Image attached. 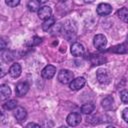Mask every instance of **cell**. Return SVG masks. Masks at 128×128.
Masks as SVG:
<instances>
[{
  "instance_id": "cell-21",
  "label": "cell",
  "mask_w": 128,
  "mask_h": 128,
  "mask_svg": "<svg viewBox=\"0 0 128 128\" xmlns=\"http://www.w3.org/2000/svg\"><path fill=\"white\" fill-rule=\"evenodd\" d=\"M120 99L123 103H128V90H123L120 93Z\"/></svg>"
},
{
  "instance_id": "cell-6",
  "label": "cell",
  "mask_w": 128,
  "mask_h": 128,
  "mask_svg": "<svg viewBox=\"0 0 128 128\" xmlns=\"http://www.w3.org/2000/svg\"><path fill=\"white\" fill-rule=\"evenodd\" d=\"M96 11L100 16H106L112 12V6L108 3H100L97 6Z\"/></svg>"
},
{
  "instance_id": "cell-20",
  "label": "cell",
  "mask_w": 128,
  "mask_h": 128,
  "mask_svg": "<svg viewBox=\"0 0 128 128\" xmlns=\"http://www.w3.org/2000/svg\"><path fill=\"white\" fill-rule=\"evenodd\" d=\"M28 8L31 12H35L39 10V2L37 0H31L28 2Z\"/></svg>"
},
{
  "instance_id": "cell-14",
  "label": "cell",
  "mask_w": 128,
  "mask_h": 128,
  "mask_svg": "<svg viewBox=\"0 0 128 128\" xmlns=\"http://www.w3.org/2000/svg\"><path fill=\"white\" fill-rule=\"evenodd\" d=\"M101 104H102V107H103L105 110H110V109H112V107H113L114 99H113L112 96H107V97H105V98L102 100Z\"/></svg>"
},
{
  "instance_id": "cell-27",
  "label": "cell",
  "mask_w": 128,
  "mask_h": 128,
  "mask_svg": "<svg viewBox=\"0 0 128 128\" xmlns=\"http://www.w3.org/2000/svg\"><path fill=\"white\" fill-rule=\"evenodd\" d=\"M37 1H38L40 4H44V3H46L48 0H37Z\"/></svg>"
},
{
  "instance_id": "cell-10",
  "label": "cell",
  "mask_w": 128,
  "mask_h": 128,
  "mask_svg": "<svg viewBox=\"0 0 128 128\" xmlns=\"http://www.w3.org/2000/svg\"><path fill=\"white\" fill-rule=\"evenodd\" d=\"M51 14H52V10L49 6H42L38 10V17L42 20H46V19L50 18Z\"/></svg>"
},
{
  "instance_id": "cell-7",
  "label": "cell",
  "mask_w": 128,
  "mask_h": 128,
  "mask_svg": "<svg viewBox=\"0 0 128 128\" xmlns=\"http://www.w3.org/2000/svg\"><path fill=\"white\" fill-rule=\"evenodd\" d=\"M71 54L73 56H76V57H79V56H82L85 52V48L84 46L81 44V43H78V42H75L71 45Z\"/></svg>"
},
{
  "instance_id": "cell-25",
  "label": "cell",
  "mask_w": 128,
  "mask_h": 128,
  "mask_svg": "<svg viewBox=\"0 0 128 128\" xmlns=\"http://www.w3.org/2000/svg\"><path fill=\"white\" fill-rule=\"evenodd\" d=\"M26 127H27V128H29V127H36V128H39L40 125H39V124H35V123H28V124L26 125Z\"/></svg>"
},
{
  "instance_id": "cell-12",
  "label": "cell",
  "mask_w": 128,
  "mask_h": 128,
  "mask_svg": "<svg viewBox=\"0 0 128 128\" xmlns=\"http://www.w3.org/2000/svg\"><path fill=\"white\" fill-rule=\"evenodd\" d=\"M9 74L13 78H17L21 74V66L19 63H13L9 68Z\"/></svg>"
},
{
  "instance_id": "cell-15",
  "label": "cell",
  "mask_w": 128,
  "mask_h": 128,
  "mask_svg": "<svg viewBox=\"0 0 128 128\" xmlns=\"http://www.w3.org/2000/svg\"><path fill=\"white\" fill-rule=\"evenodd\" d=\"M75 31H76L75 26H74L71 22H67V23L63 26V33H64L65 35H68V34L72 35V34L75 33Z\"/></svg>"
},
{
  "instance_id": "cell-22",
  "label": "cell",
  "mask_w": 128,
  "mask_h": 128,
  "mask_svg": "<svg viewBox=\"0 0 128 128\" xmlns=\"http://www.w3.org/2000/svg\"><path fill=\"white\" fill-rule=\"evenodd\" d=\"M112 51L117 52V53H124V52H126V49H125L124 45H117L112 49Z\"/></svg>"
},
{
  "instance_id": "cell-4",
  "label": "cell",
  "mask_w": 128,
  "mask_h": 128,
  "mask_svg": "<svg viewBox=\"0 0 128 128\" xmlns=\"http://www.w3.org/2000/svg\"><path fill=\"white\" fill-rule=\"evenodd\" d=\"M81 120H82L81 115L80 113H77V112L70 113L66 118V122L69 126H77L81 122Z\"/></svg>"
},
{
  "instance_id": "cell-11",
  "label": "cell",
  "mask_w": 128,
  "mask_h": 128,
  "mask_svg": "<svg viewBox=\"0 0 128 128\" xmlns=\"http://www.w3.org/2000/svg\"><path fill=\"white\" fill-rule=\"evenodd\" d=\"M14 117L16 118L17 121L21 122L26 119L27 117V112L23 107H16L14 110Z\"/></svg>"
},
{
  "instance_id": "cell-23",
  "label": "cell",
  "mask_w": 128,
  "mask_h": 128,
  "mask_svg": "<svg viewBox=\"0 0 128 128\" xmlns=\"http://www.w3.org/2000/svg\"><path fill=\"white\" fill-rule=\"evenodd\" d=\"M5 2L10 7H16L20 3V0H5Z\"/></svg>"
},
{
  "instance_id": "cell-18",
  "label": "cell",
  "mask_w": 128,
  "mask_h": 128,
  "mask_svg": "<svg viewBox=\"0 0 128 128\" xmlns=\"http://www.w3.org/2000/svg\"><path fill=\"white\" fill-rule=\"evenodd\" d=\"M54 23H55V19L51 16L50 18H48V19H46V20L44 21V23L42 24V29H43L44 31H48V30L54 25Z\"/></svg>"
},
{
  "instance_id": "cell-17",
  "label": "cell",
  "mask_w": 128,
  "mask_h": 128,
  "mask_svg": "<svg viewBox=\"0 0 128 128\" xmlns=\"http://www.w3.org/2000/svg\"><path fill=\"white\" fill-rule=\"evenodd\" d=\"M117 15H118V17H119L122 21L128 22V9H127V8L123 7V8H121V9H119L118 12H117Z\"/></svg>"
},
{
  "instance_id": "cell-13",
  "label": "cell",
  "mask_w": 128,
  "mask_h": 128,
  "mask_svg": "<svg viewBox=\"0 0 128 128\" xmlns=\"http://www.w3.org/2000/svg\"><path fill=\"white\" fill-rule=\"evenodd\" d=\"M0 95H1V99H7L10 95H11V89L8 85L6 84H2L0 86Z\"/></svg>"
},
{
  "instance_id": "cell-24",
  "label": "cell",
  "mask_w": 128,
  "mask_h": 128,
  "mask_svg": "<svg viewBox=\"0 0 128 128\" xmlns=\"http://www.w3.org/2000/svg\"><path fill=\"white\" fill-rule=\"evenodd\" d=\"M122 118L125 122L128 123V108H125L123 111H122Z\"/></svg>"
},
{
  "instance_id": "cell-16",
  "label": "cell",
  "mask_w": 128,
  "mask_h": 128,
  "mask_svg": "<svg viewBox=\"0 0 128 128\" xmlns=\"http://www.w3.org/2000/svg\"><path fill=\"white\" fill-rule=\"evenodd\" d=\"M94 109H95V106L93 103H85L81 107V112L84 114H90L91 112L94 111Z\"/></svg>"
},
{
  "instance_id": "cell-5",
  "label": "cell",
  "mask_w": 128,
  "mask_h": 128,
  "mask_svg": "<svg viewBox=\"0 0 128 128\" xmlns=\"http://www.w3.org/2000/svg\"><path fill=\"white\" fill-rule=\"evenodd\" d=\"M86 83V80L84 77H77L75 79H73L71 82H70V89L73 90V91H77V90H80Z\"/></svg>"
},
{
  "instance_id": "cell-9",
  "label": "cell",
  "mask_w": 128,
  "mask_h": 128,
  "mask_svg": "<svg viewBox=\"0 0 128 128\" xmlns=\"http://www.w3.org/2000/svg\"><path fill=\"white\" fill-rule=\"evenodd\" d=\"M29 90V84L26 83V82H20L16 85V88H15V92H16V95L19 96V97H22L24 95L27 94Z\"/></svg>"
},
{
  "instance_id": "cell-19",
  "label": "cell",
  "mask_w": 128,
  "mask_h": 128,
  "mask_svg": "<svg viewBox=\"0 0 128 128\" xmlns=\"http://www.w3.org/2000/svg\"><path fill=\"white\" fill-rule=\"evenodd\" d=\"M17 107V102L16 100H8L3 104V108L6 110H13Z\"/></svg>"
},
{
  "instance_id": "cell-26",
  "label": "cell",
  "mask_w": 128,
  "mask_h": 128,
  "mask_svg": "<svg viewBox=\"0 0 128 128\" xmlns=\"http://www.w3.org/2000/svg\"><path fill=\"white\" fill-rule=\"evenodd\" d=\"M1 44H2V45H1V49H4V48H5V44H4V40H3V39L1 40Z\"/></svg>"
},
{
  "instance_id": "cell-2",
  "label": "cell",
  "mask_w": 128,
  "mask_h": 128,
  "mask_svg": "<svg viewBox=\"0 0 128 128\" xmlns=\"http://www.w3.org/2000/svg\"><path fill=\"white\" fill-rule=\"evenodd\" d=\"M73 73L70 70L67 69H62L58 73V81L62 84H68L73 80Z\"/></svg>"
},
{
  "instance_id": "cell-3",
  "label": "cell",
  "mask_w": 128,
  "mask_h": 128,
  "mask_svg": "<svg viewBox=\"0 0 128 128\" xmlns=\"http://www.w3.org/2000/svg\"><path fill=\"white\" fill-rule=\"evenodd\" d=\"M93 44L96 49L103 50L107 45V39L103 34H97L93 39Z\"/></svg>"
},
{
  "instance_id": "cell-1",
  "label": "cell",
  "mask_w": 128,
  "mask_h": 128,
  "mask_svg": "<svg viewBox=\"0 0 128 128\" xmlns=\"http://www.w3.org/2000/svg\"><path fill=\"white\" fill-rule=\"evenodd\" d=\"M96 77H97V80L100 84L106 85V84L110 83V81H111V74L109 73V71L107 69H104V68L97 70Z\"/></svg>"
},
{
  "instance_id": "cell-28",
  "label": "cell",
  "mask_w": 128,
  "mask_h": 128,
  "mask_svg": "<svg viewBox=\"0 0 128 128\" xmlns=\"http://www.w3.org/2000/svg\"><path fill=\"white\" fill-rule=\"evenodd\" d=\"M84 2L85 3H92V2H94V0H84Z\"/></svg>"
},
{
  "instance_id": "cell-8",
  "label": "cell",
  "mask_w": 128,
  "mask_h": 128,
  "mask_svg": "<svg viewBox=\"0 0 128 128\" xmlns=\"http://www.w3.org/2000/svg\"><path fill=\"white\" fill-rule=\"evenodd\" d=\"M56 73V67L53 65H47L41 72V75L44 79H51Z\"/></svg>"
}]
</instances>
